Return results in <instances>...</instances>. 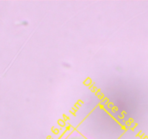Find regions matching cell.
I'll return each mask as SVG.
<instances>
[{
	"mask_svg": "<svg viewBox=\"0 0 148 139\" xmlns=\"http://www.w3.org/2000/svg\"><path fill=\"white\" fill-rule=\"evenodd\" d=\"M66 139H88V138L82 136H72L68 137Z\"/></svg>",
	"mask_w": 148,
	"mask_h": 139,
	"instance_id": "6da1fadb",
	"label": "cell"
}]
</instances>
